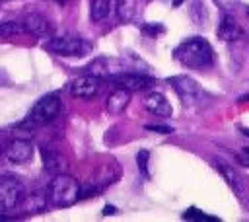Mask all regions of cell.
Segmentation results:
<instances>
[{"label":"cell","mask_w":249,"mask_h":222,"mask_svg":"<svg viewBox=\"0 0 249 222\" xmlns=\"http://www.w3.org/2000/svg\"><path fill=\"white\" fill-rule=\"evenodd\" d=\"M43 166L49 173L56 175V173H62V169L66 167V160L56 152V150H51V148H45L43 152Z\"/></svg>","instance_id":"ac0fdd59"},{"label":"cell","mask_w":249,"mask_h":222,"mask_svg":"<svg viewBox=\"0 0 249 222\" xmlns=\"http://www.w3.org/2000/svg\"><path fill=\"white\" fill-rule=\"evenodd\" d=\"M58 111H60L58 93H47L33 105V109L27 115V123L29 125H49L56 119Z\"/></svg>","instance_id":"277c9868"},{"label":"cell","mask_w":249,"mask_h":222,"mask_svg":"<svg viewBox=\"0 0 249 222\" xmlns=\"http://www.w3.org/2000/svg\"><path fill=\"white\" fill-rule=\"evenodd\" d=\"M144 107L150 113H154L156 117H169L171 115V105H169L167 97L158 93V92H152L144 97Z\"/></svg>","instance_id":"2e32d148"},{"label":"cell","mask_w":249,"mask_h":222,"mask_svg":"<svg viewBox=\"0 0 249 222\" xmlns=\"http://www.w3.org/2000/svg\"><path fill=\"white\" fill-rule=\"evenodd\" d=\"M183 218H187V220H206V222H218V218L216 216H210V214H204L202 210H198V208H187L185 212H183Z\"/></svg>","instance_id":"44dd1931"},{"label":"cell","mask_w":249,"mask_h":222,"mask_svg":"<svg viewBox=\"0 0 249 222\" xmlns=\"http://www.w3.org/2000/svg\"><path fill=\"white\" fill-rule=\"evenodd\" d=\"M142 31L148 33V35H158V33L163 31V25H160V23H148V25L142 27Z\"/></svg>","instance_id":"484cf974"},{"label":"cell","mask_w":249,"mask_h":222,"mask_svg":"<svg viewBox=\"0 0 249 222\" xmlns=\"http://www.w3.org/2000/svg\"><path fill=\"white\" fill-rule=\"evenodd\" d=\"M33 152L35 148L27 138H14L4 150L6 158L14 164H27L33 158Z\"/></svg>","instance_id":"8fae6325"},{"label":"cell","mask_w":249,"mask_h":222,"mask_svg":"<svg viewBox=\"0 0 249 222\" xmlns=\"http://www.w3.org/2000/svg\"><path fill=\"white\" fill-rule=\"evenodd\" d=\"M109 10H111V0H91V2H89V16H91V21L99 23V21L107 19Z\"/></svg>","instance_id":"ffe728a7"},{"label":"cell","mask_w":249,"mask_h":222,"mask_svg":"<svg viewBox=\"0 0 249 222\" xmlns=\"http://www.w3.org/2000/svg\"><path fill=\"white\" fill-rule=\"evenodd\" d=\"M115 82L128 90V92H140V90H148L156 84V80L148 74H136V72H123L119 76H115Z\"/></svg>","instance_id":"4fadbf2b"},{"label":"cell","mask_w":249,"mask_h":222,"mask_svg":"<svg viewBox=\"0 0 249 222\" xmlns=\"http://www.w3.org/2000/svg\"><path fill=\"white\" fill-rule=\"evenodd\" d=\"M49 203L56 208H66L80 199V183L68 173H56L49 185Z\"/></svg>","instance_id":"7a4b0ae2"},{"label":"cell","mask_w":249,"mask_h":222,"mask_svg":"<svg viewBox=\"0 0 249 222\" xmlns=\"http://www.w3.org/2000/svg\"><path fill=\"white\" fill-rule=\"evenodd\" d=\"M216 33H218V37H220L222 41L233 43V41L241 39V35H243V29H241L239 21H237V19H235L233 16L226 14V16L222 18V21H220V25H218Z\"/></svg>","instance_id":"5bb4252c"},{"label":"cell","mask_w":249,"mask_h":222,"mask_svg":"<svg viewBox=\"0 0 249 222\" xmlns=\"http://www.w3.org/2000/svg\"><path fill=\"white\" fill-rule=\"evenodd\" d=\"M45 49L49 53L60 55V56H86L91 53V43L80 37H70V35H60V37H53Z\"/></svg>","instance_id":"3957f363"},{"label":"cell","mask_w":249,"mask_h":222,"mask_svg":"<svg viewBox=\"0 0 249 222\" xmlns=\"http://www.w3.org/2000/svg\"><path fill=\"white\" fill-rule=\"evenodd\" d=\"M239 199H241V201H243V203H245V204L249 206V187H247V185L243 187V191H241V195H239Z\"/></svg>","instance_id":"83f0119b"},{"label":"cell","mask_w":249,"mask_h":222,"mask_svg":"<svg viewBox=\"0 0 249 222\" xmlns=\"http://www.w3.org/2000/svg\"><path fill=\"white\" fill-rule=\"evenodd\" d=\"M245 14H247V18H249V6H247V10H245Z\"/></svg>","instance_id":"d6a6232c"},{"label":"cell","mask_w":249,"mask_h":222,"mask_svg":"<svg viewBox=\"0 0 249 222\" xmlns=\"http://www.w3.org/2000/svg\"><path fill=\"white\" fill-rule=\"evenodd\" d=\"M47 204H49L47 193L41 191V189H35V191H31V193H27V195L21 197L19 204L16 206V210H19L21 214L23 212L25 214H39V212H45Z\"/></svg>","instance_id":"7c38bea8"},{"label":"cell","mask_w":249,"mask_h":222,"mask_svg":"<svg viewBox=\"0 0 249 222\" xmlns=\"http://www.w3.org/2000/svg\"><path fill=\"white\" fill-rule=\"evenodd\" d=\"M183 2H185V0H171V6H173V8H177V6H181Z\"/></svg>","instance_id":"f546056e"},{"label":"cell","mask_w":249,"mask_h":222,"mask_svg":"<svg viewBox=\"0 0 249 222\" xmlns=\"http://www.w3.org/2000/svg\"><path fill=\"white\" fill-rule=\"evenodd\" d=\"M119 175H121V167H119V164L97 166V169H95L93 175H91V181H89L88 189L80 191V197H82V195L86 197V195H95V193H99L103 187L115 183V181L119 179Z\"/></svg>","instance_id":"8992f818"},{"label":"cell","mask_w":249,"mask_h":222,"mask_svg":"<svg viewBox=\"0 0 249 222\" xmlns=\"http://www.w3.org/2000/svg\"><path fill=\"white\" fill-rule=\"evenodd\" d=\"M148 160H150V152L148 150H140L136 154V164H138V169L142 175H148Z\"/></svg>","instance_id":"603a6c76"},{"label":"cell","mask_w":249,"mask_h":222,"mask_svg":"<svg viewBox=\"0 0 249 222\" xmlns=\"http://www.w3.org/2000/svg\"><path fill=\"white\" fill-rule=\"evenodd\" d=\"M173 58L187 68H208L214 62V49L204 37H191L173 49Z\"/></svg>","instance_id":"6da1fadb"},{"label":"cell","mask_w":249,"mask_h":222,"mask_svg":"<svg viewBox=\"0 0 249 222\" xmlns=\"http://www.w3.org/2000/svg\"><path fill=\"white\" fill-rule=\"evenodd\" d=\"M123 72H128L126 64L123 60L111 58V56H97L86 66V74H91L95 78H115Z\"/></svg>","instance_id":"52a82bcc"},{"label":"cell","mask_w":249,"mask_h":222,"mask_svg":"<svg viewBox=\"0 0 249 222\" xmlns=\"http://www.w3.org/2000/svg\"><path fill=\"white\" fill-rule=\"evenodd\" d=\"M2 154H4V148H2V146H0V158H2Z\"/></svg>","instance_id":"1f68e13d"},{"label":"cell","mask_w":249,"mask_h":222,"mask_svg":"<svg viewBox=\"0 0 249 222\" xmlns=\"http://www.w3.org/2000/svg\"><path fill=\"white\" fill-rule=\"evenodd\" d=\"M23 197V185L16 175H0V210L12 212Z\"/></svg>","instance_id":"5b68a950"},{"label":"cell","mask_w":249,"mask_h":222,"mask_svg":"<svg viewBox=\"0 0 249 222\" xmlns=\"http://www.w3.org/2000/svg\"><path fill=\"white\" fill-rule=\"evenodd\" d=\"M144 129H146V130L160 132V134H169V132H173V129H171V127H167V125H146Z\"/></svg>","instance_id":"d4e9b609"},{"label":"cell","mask_w":249,"mask_h":222,"mask_svg":"<svg viewBox=\"0 0 249 222\" xmlns=\"http://www.w3.org/2000/svg\"><path fill=\"white\" fill-rule=\"evenodd\" d=\"M128 103H130V92L124 90V88H119V90L109 93V97L105 101V109L111 115H121L126 109Z\"/></svg>","instance_id":"e0dca14e"},{"label":"cell","mask_w":249,"mask_h":222,"mask_svg":"<svg viewBox=\"0 0 249 222\" xmlns=\"http://www.w3.org/2000/svg\"><path fill=\"white\" fill-rule=\"evenodd\" d=\"M56 2H58V4H66L68 0H56Z\"/></svg>","instance_id":"4dcf8cb0"},{"label":"cell","mask_w":249,"mask_h":222,"mask_svg":"<svg viewBox=\"0 0 249 222\" xmlns=\"http://www.w3.org/2000/svg\"><path fill=\"white\" fill-rule=\"evenodd\" d=\"M167 82L173 86V90L177 92V95H179V99L183 101V105H185V107L193 105V103L198 99V95L202 93L200 84H198L196 80H193L191 76L179 74V76H171Z\"/></svg>","instance_id":"ba28073f"},{"label":"cell","mask_w":249,"mask_h":222,"mask_svg":"<svg viewBox=\"0 0 249 222\" xmlns=\"http://www.w3.org/2000/svg\"><path fill=\"white\" fill-rule=\"evenodd\" d=\"M19 31H23L21 29V25H18L16 21H0V37H14V35H18Z\"/></svg>","instance_id":"7402d4cb"},{"label":"cell","mask_w":249,"mask_h":222,"mask_svg":"<svg viewBox=\"0 0 249 222\" xmlns=\"http://www.w3.org/2000/svg\"><path fill=\"white\" fill-rule=\"evenodd\" d=\"M21 29L33 37H49L53 33V23L45 16H41L37 12H29L21 19Z\"/></svg>","instance_id":"9c48e42d"},{"label":"cell","mask_w":249,"mask_h":222,"mask_svg":"<svg viewBox=\"0 0 249 222\" xmlns=\"http://www.w3.org/2000/svg\"><path fill=\"white\" fill-rule=\"evenodd\" d=\"M214 4H216L220 10L231 12V10H235V6H237V0H214Z\"/></svg>","instance_id":"cb8c5ba5"},{"label":"cell","mask_w":249,"mask_h":222,"mask_svg":"<svg viewBox=\"0 0 249 222\" xmlns=\"http://www.w3.org/2000/svg\"><path fill=\"white\" fill-rule=\"evenodd\" d=\"M115 12L121 21H132L138 14V4L136 0H115Z\"/></svg>","instance_id":"d6986e66"},{"label":"cell","mask_w":249,"mask_h":222,"mask_svg":"<svg viewBox=\"0 0 249 222\" xmlns=\"http://www.w3.org/2000/svg\"><path fill=\"white\" fill-rule=\"evenodd\" d=\"M214 166H216V169L222 173V177L228 181V185L233 189V193H235V195H241V191H243V187H245V179L239 177V173H237L230 164H226V162L220 160V158H214Z\"/></svg>","instance_id":"9a60e30c"},{"label":"cell","mask_w":249,"mask_h":222,"mask_svg":"<svg viewBox=\"0 0 249 222\" xmlns=\"http://www.w3.org/2000/svg\"><path fill=\"white\" fill-rule=\"evenodd\" d=\"M115 212H117V208H115V206H111V204H107V206L103 208V214H105V216H109V214H115Z\"/></svg>","instance_id":"f1b7e54d"},{"label":"cell","mask_w":249,"mask_h":222,"mask_svg":"<svg viewBox=\"0 0 249 222\" xmlns=\"http://www.w3.org/2000/svg\"><path fill=\"white\" fill-rule=\"evenodd\" d=\"M237 160H239L243 166H247V167H249V148H243V150H241V154L237 156Z\"/></svg>","instance_id":"4316f807"},{"label":"cell","mask_w":249,"mask_h":222,"mask_svg":"<svg viewBox=\"0 0 249 222\" xmlns=\"http://www.w3.org/2000/svg\"><path fill=\"white\" fill-rule=\"evenodd\" d=\"M68 90H70V93L74 97L89 99L99 92V78H95L91 74H82V76H78V78H74L70 82Z\"/></svg>","instance_id":"30bf717a"}]
</instances>
